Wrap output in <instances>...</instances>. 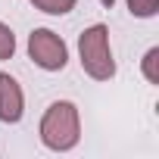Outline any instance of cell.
I'll return each instance as SVG.
<instances>
[{
  "label": "cell",
  "mask_w": 159,
  "mask_h": 159,
  "mask_svg": "<svg viewBox=\"0 0 159 159\" xmlns=\"http://www.w3.org/2000/svg\"><path fill=\"white\" fill-rule=\"evenodd\" d=\"M41 140L47 150L66 153L81 140V119H78V106L69 100H56L47 106L41 119Z\"/></svg>",
  "instance_id": "6da1fadb"
},
{
  "label": "cell",
  "mask_w": 159,
  "mask_h": 159,
  "mask_svg": "<svg viewBox=\"0 0 159 159\" xmlns=\"http://www.w3.org/2000/svg\"><path fill=\"white\" fill-rule=\"evenodd\" d=\"M78 53H81V69L94 81H109L116 75V59L109 50V28L106 25H91L78 38Z\"/></svg>",
  "instance_id": "7a4b0ae2"
},
{
  "label": "cell",
  "mask_w": 159,
  "mask_h": 159,
  "mask_svg": "<svg viewBox=\"0 0 159 159\" xmlns=\"http://www.w3.org/2000/svg\"><path fill=\"white\" fill-rule=\"evenodd\" d=\"M28 56H31L41 69L59 72V69H66V62H69V47H66V41H62L56 31H50V28H34L31 38H28Z\"/></svg>",
  "instance_id": "3957f363"
},
{
  "label": "cell",
  "mask_w": 159,
  "mask_h": 159,
  "mask_svg": "<svg viewBox=\"0 0 159 159\" xmlns=\"http://www.w3.org/2000/svg\"><path fill=\"white\" fill-rule=\"evenodd\" d=\"M22 109H25V97H22V88L13 75L0 72V122H19L22 119Z\"/></svg>",
  "instance_id": "277c9868"
},
{
  "label": "cell",
  "mask_w": 159,
  "mask_h": 159,
  "mask_svg": "<svg viewBox=\"0 0 159 159\" xmlns=\"http://www.w3.org/2000/svg\"><path fill=\"white\" fill-rule=\"evenodd\" d=\"M75 3L78 0H31V7L47 13V16H66V13L75 10Z\"/></svg>",
  "instance_id": "5b68a950"
},
{
  "label": "cell",
  "mask_w": 159,
  "mask_h": 159,
  "mask_svg": "<svg viewBox=\"0 0 159 159\" xmlns=\"http://www.w3.org/2000/svg\"><path fill=\"white\" fill-rule=\"evenodd\" d=\"M140 69H143V78H147L150 84H159V47H150V50L143 53Z\"/></svg>",
  "instance_id": "8992f818"
},
{
  "label": "cell",
  "mask_w": 159,
  "mask_h": 159,
  "mask_svg": "<svg viewBox=\"0 0 159 159\" xmlns=\"http://www.w3.org/2000/svg\"><path fill=\"white\" fill-rule=\"evenodd\" d=\"M128 10L137 19H150V16L159 13V0H128Z\"/></svg>",
  "instance_id": "52a82bcc"
},
{
  "label": "cell",
  "mask_w": 159,
  "mask_h": 159,
  "mask_svg": "<svg viewBox=\"0 0 159 159\" xmlns=\"http://www.w3.org/2000/svg\"><path fill=\"white\" fill-rule=\"evenodd\" d=\"M13 53H16V34L10 25L0 22V59H10Z\"/></svg>",
  "instance_id": "ba28073f"
},
{
  "label": "cell",
  "mask_w": 159,
  "mask_h": 159,
  "mask_svg": "<svg viewBox=\"0 0 159 159\" xmlns=\"http://www.w3.org/2000/svg\"><path fill=\"white\" fill-rule=\"evenodd\" d=\"M100 3H103V7H106V10H109V7H112V3H116V0H100Z\"/></svg>",
  "instance_id": "9c48e42d"
}]
</instances>
